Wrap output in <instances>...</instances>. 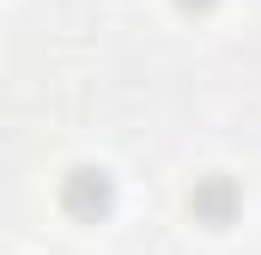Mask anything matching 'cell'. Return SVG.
Listing matches in <instances>:
<instances>
[{
	"instance_id": "cell-3",
	"label": "cell",
	"mask_w": 261,
	"mask_h": 255,
	"mask_svg": "<svg viewBox=\"0 0 261 255\" xmlns=\"http://www.w3.org/2000/svg\"><path fill=\"white\" fill-rule=\"evenodd\" d=\"M182 6H213V0H182Z\"/></svg>"
},
{
	"instance_id": "cell-1",
	"label": "cell",
	"mask_w": 261,
	"mask_h": 255,
	"mask_svg": "<svg viewBox=\"0 0 261 255\" xmlns=\"http://www.w3.org/2000/svg\"><path fill=\"white\" fill-rule=\"evenodd\" d=\"M110 200H116V189H110L103 170H73V176L61 183V207H67V213H79V219L110 213Z\"/></svg>"
},
{
	"instance_id": "cell-2",
	"label": "cell",
	"mask_w": 261,
	"mask_h": 255,
	"mask_svg": "<svg viewBox=\"0 0 261 255\" xmlns=\"http://www.w3.org/2000/svg\"><path fill=\"white\" fill-rule=\"evenodd\" d=\"M189 207H195V219H206V225H225L237 213V183L231 176H200L195 189H189Z\"/></svg>"
}]
</instances>
